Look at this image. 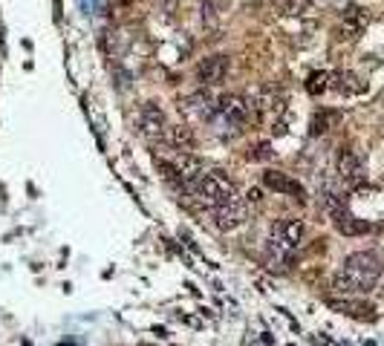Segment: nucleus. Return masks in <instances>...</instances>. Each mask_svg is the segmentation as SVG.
<instances>
[{"mask_svg": "<svg viewBox=\"0 0 384 346\" xmlns=\"http://www.w3.org/2000/svg\"><path fill=\"white\" fill-rule=\"evenodd\" d=\"M211 213H214V225L220 231H237L240 225H246V220H249V202L234 200L229 205L214 208Z\"/></svg>", "mask_w": 384, "mask_h": 346, "instance_id": "nucleus-7", "label": "nucleus"}, {"mask_svg": "<svg viewBox=\"0 0 384 346\" xmlns=\"http://www.w3.org/2000/svg\"><path fill=\"white\" fill-rule=\"evenodd\" d=\"M217 113H220L231 127H237V130H243L246 124L254 122V119H251V110H249V98L234 95V93H229V95L220 98V102H217Z\"/></svg>", "mask_w": 384, "mask_h": 346, "instance_id": "nucleus-4", "label": "nucleus"}, {"mask_svg": "<svg viewBox=\"0 0 384 346\" xmlns=\"http://www.w3.org/2000/svg\"><path fill=\"white\" fill-rule=\"evenodd\" d=\"M246 202H249V205H258V202H260V191H258V188H251V191L246 193Z\"/></svg>", "mask_w": 384, "mask_h": 346, "instance_id": "nucleus-22", "label": "nucleus"}, {"mask_svg": "<svg viewBox=\"0 0 384 346\" xmlns=\"http://www.w3.org/2000/svg\"><path fill=\"white\" fill-rule=\"evenodd\" d=\"M335 228H338L344 237H361V234H367V231L373 228V222H370V220L356 217V213L338 211V213H335Z\"/></svg>", "mask_w": 384, "mask_h": 346, "instance_id": "nucleus-14", "label": "nucleus"}, {"mask_svg": "<svg viewBox=\"0 0 384 346\" xmlns=\"http://www.w3.org/2000/svg\"><path fill=\"white\" fill-rule=\"evenodd\" d=\"M338 176H341V182L347 188H361L364 185V179H367V168H364V159L356 153V151H349V147H344V151L338 153Z\"/></svg>", "mask_w": 384, "mask_h": 346, "instance_id": "nucleus-6", "label": "nucleus"}, {"mask_svg": "<svg viewBox=\"0 0 384 346\" xmlns=\"http://www.w3.org/2000/svg\"><path fill=\"white\" fill-rule=\"evenodd\" d=\"M180 110L185 115H197V119H211L217 113V104L205 93H197V95H188L185 102H180Z\"/></svg>", "mask_w": 384, "mask_h": 346, "instance_id": "nucleus-15", "label": "nucleus"}, {"mask_svg": "<svg viewBox=\"0 0 384 346\" xmlns=\"http://www.w3.org/2000/svg\"><path fill=\"white\" fill-rule=\"evenodd\" d=\"M329 87L338 90L341 95H361L367 90V84L349 70H338V73H329Z\"/></svg>", "mask_w": 384, "mask_h": 346, "instance_id": "nucleus-12", "label": "nucleus"}, {"mask_svg": "<svg viewBox=\"0 0 384 346\" xmlns=\"http://www.w3.org/2000/svg\"><path fill=\"white\" fill-rule=\"evenodd\" d=\"M263 185L271 188L275 193L295 196V200H303V193H307L298 179H292L289 173H283V171H266V173H263Z\"/></svg>", "mask_w": 384, "mask_h": 346, "instance_id": "nucleus-10", "label": "nucleus"}, {"mask_svg": "<svg viewBox=\"0 0 384 346\" xmlns=\"http://www.w3.org/2000/svg\"><path fill=\"white\" fill-rule=\"evenodd\" d=\"M168 136V144H173V151H194V133H191L188 124H173L165 130Z\"/></svg>", "mask_w": 384, "mask_h": 346, "instance_id": "nucleus-17", "label": "nucleus"}, {"mask_svg": "<svg viewBox=\"0 0 384 346\" xmlns=\"http://www.w3.org/2000/svg\"><path fill=\"white\" fill-rule=\"evenodd\" d=\"M269 156H271V147H269L266 142L254 147V153H249V159H254V162H263V159H269Z\"/></svg>", "mask_w": 384, "mask_h": 346, "instance_id": "nucleus-21", "label": "nucleus"}, {"mask_svg": "<svg viewBox=\"0 0 384 346\" xmlns=\"http://www.w3.org/2000/svg\"><path fill=\"white\" fill-rule=\"evenodd\" d=\"M171 162H173V168L180 171V176H182V185L194 182L200 173H205V171H202V162H200L194 153H191V151H177Z\"/></svg>", "mask_w": 384, "mask_h": 346, "instance_id": "nucleus-13", "label": "nucleus"}, {"mask_svg": "<svg viewBox=\"0 0 384 346\" xmlns=\"http://www.w3.org/2000/svg\"><path fill=\"white\" fill-rule=\"evenodd\" d=\"M327 306L332 311H341V315L356 318V320H376V309L370 303H364V300H349V298L338 300V298H329Z\"/></svg>", "mask_w": 384, "mask_h": 346, "instance_id": "nucleus-11", "label": "nucleus"}, {"mask_svg": "<svg viewBox=\"0 0 384 346\" xmlns=\"http://www.w3.org/2000/svg\"><path fill=\"white\" fill-rule=\"evenodd\" d=\"M271 234L280 237L286 245H292V249H298V242L303 240V220L286 217V220H280L275 228H271Z\"/></svg>", "mask_w": 384, "mask_h": 346, "instance_id": "nucleus-16", "label": "nucleus"}, {"mask_svg": "<svg viewBox=\"0 0 384 346\" xmlns=\"http://www.w3.org/2000/svg\"><path fill=\"white\" fill-rule=\"evenodd\" d=\"M335 119H338V115H335V113H329V110H321V113H318L315 119H312V136H321V133H327V130H329V124H332Z\"/></svg>", "mask_w": 384, "mask_h": 346, "instance_id": "nucleus-19", "label": "nucleus"}, {"mask_svg": "<svg viewBox=\"0 0 384 346\" xmlns=\"http://www.w3.org/2000/svg\"><path fill=\"white\" fill-rule=\"evenodd\" d=\"M367 23H370V12H367L364 6H358V3H349L341 15V38L356 41L367 29Z\"/></svg>", "mask_w": 384, "mask_h": 346, "instance_id": "nucleus-9", "label": "nucleus"}, {"mask_svg": "<svg viewBox=\"0 0 384 346\" xmlns=\"http://www.w3.org/2000/svg\"><path fill=\"white\" fill-rule=\"evenodd\" d=\"M249 110H251V119L254 122H263V119H278L283 113V95L275 87H260L249 95Z\"/></svg>", "mask_w": 384, "mask_h": 346, "instance_id": "nucleus-3", "label": "nucleus"}, {"mask_svg": "<svg viewBox=\"0 0 384 346\" xmlns=\"http://www.w3.org/2000/svg\"><path fill=\"white\" fill-rule=\"evenodd\" d=\"M165 130H168V124H165L162 107L153 104V102L142 104V110H139V136L145 142H156V139L165 136Z\"/></svg>", "mask_w": 384, "mask_h": 346, "instance_id": "nucleus-5", "label": "nucleus"}, {"mask_svg": "<svg viewBox=\"0 0 384 346\" xmlns=\"http://www.w3.org/2000/svg\"><path fill=\"white\" fill-rule=\"evenodd\" d=\"M185 193L191 196L194 202H200L202 208H220V205H229L237 200V185L231 182L229 176H222L220 171L211 173H200L194 182L185 185Z\"/></svg>", "mask_w": 384, "mask_h": 346, "instance_id": "nucleus-2", "label": "nucleus"}, {"mask_svg": "<svg viewBox=\"0 0 384 346\" xmlns=\"http://www.w3.org/2000/svg\"><path fill=\"white\" fill-rule=\"evenodd\" d=\"M384 274V260L376 251H356L344 260L341 271L335 274L332 289L341 294H367Z\"/></svg>", "mask_w": 384, "mask_h": 346, "instance_id": "nucleus-1", "label": "nucleus"}, {"mask_svg": "<svg viewBox=\"0 0 384 346\" xmlns=\"http://www.w3.org/2000/svg\"><path fill=\"white\" fill-rule=\"evenodd\" d=\"M229 75V58L226 55H211L197 67V78L202 87H220Z\"/></svg>", "mask_w": 384, "mask_h": 346, "instance_id": "nucleus-8", "label": "nucleus"}, {"mask_svg": "<svg viewBox=\"0 0 384 346\" xmlns=\"http://www.w3.org/2000/svg\"><path fill=\"white\" fill-rule=\"evenodd\" d=\"M312 6V0H286V15H303Z\"/></svg>", "mask_w": 384, "mask_h": 346, "instance_id": "nucleus-20", "label": "nucleus"}, {"mask_svg": "<svg viewBox=\"0 0 384 346\" xmlns=\"http://www.w3.org/2000/svg\"><path fill=\"white\" fill-rule=\"evenodd\" d=\"M329 90V73H324V70H318V73H312L309 78H307V93L309 95H324Z\"/></svg>", "mask_w": 384, "mask_h": 346, "instance_id": "nucleus-18", "label": "nucleus"}]
</instances>
